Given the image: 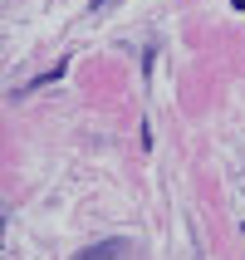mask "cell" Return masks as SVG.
<instances>
[{
  "label": "cell",
  "mask_w": 245,
  "mask_h": 260,
  "mask_svg": "<svg viewBox=\"0 0 245 260\" xmlns=\"http://www.w3.org/2000/svg\"><path fill=\"white\" fill-rule=\"evenodd\" d=\"M128 255V241H98V246L79 250V260H123Z\"/></svg>",
  "instance_id": "6da1fadb"
}]
</instances>
